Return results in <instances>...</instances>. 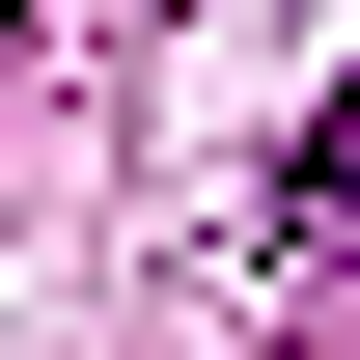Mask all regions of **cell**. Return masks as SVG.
Here are the masks:
<instances>
[{
    "label": "cell",
    "mask_w": 360,
    "mask_h": 360,
    "mask_svg": "<svg viewBox=\"0 0 360 360\" xmlns=\"http://www.w3.org/2000/svg\"><path fill=\"white\" fill-rule=\"evenodd\" d=\"M277 250H360V84H333V139H305V194H277Z\"/></svg>",
    "instance_id": "6da1fadb"
}]
</instances>
